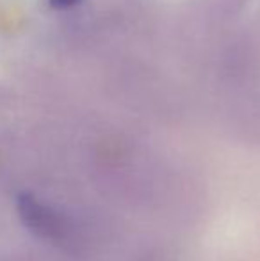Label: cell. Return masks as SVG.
Masks as SVG:
<instances>
[{"mask_svg": "<svg viewBox=\"0 0 260 261\" xmlns=\"http://www.w3.org/2000/svg\"><path fill=\"white\" fill-rule=\"evenodd\" d=\"M18 215L21 222L36 237L50 240L59 245H69L77 237H73L72 220L66 219L61 212L39 201L32 194L23 192L16 199Z\"/></svg>", "mask_w": 260, "mask_h": 261, "instance_id": "cell-1", "label": "cell"}, {"mask_svg": "<svg viewBox=\"0 0 260 261\" xmlns=\"http://www.w3.org/2000/svg\"><path fill=\"white\" fill-rule=\"evenodd\" d=\"M79 2L80 0H49V6L54 7V9H69Z\"/></svg>", "mask_w": 260, "mask_h": 261, "instance_id": "cell-2", "label": "cell"}]
</instances>
